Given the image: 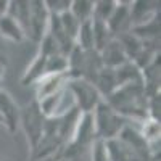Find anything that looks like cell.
I'll return each mask as SVG.
<instances>
[{"label":"cell","mask_w":161,"mask_h":161,"mask_svg":"<svg viewBox=\"0 0 161 161\" xmlns=\"http://www.w3.org/2000/svg\"><path fill=\"white\" fill-rule=\"evenodd\" d=\"M92 32H93V50L95 52H100L110 40L114 39L108 29V26H106V23L103 21L92 19Z\"/></svg>","instance_id":"cell-18"},{"label":"cell","mask_w":161,"mask_h":161,"mask_svg":"<svg viewBox=\"0 0 161 161\" xmlns=\"http://www.w3.org/2000/svg\"><path fill=\"white\" fill-rule=\"evenodd\" d=\"M69 74L68 73H61V74H45L42 76L36 86V100H42L48 95H53L57 92H61L66 89V84L69 80Z\"/></svg>","instance_id":"cell-7"},{"label":"cell","mask_w":161,"mask_h":161,"mask_svg":"<svg viewBox=\"0 0 161 161\" xmlns=\"http://www.w3.org/2000/svg\"><path fill=\"white\" fill-rule=\"evenodd\" d=\"M114 39L121 44V47H123V50H124V53H126V57H127L129 61H134V60L139 57V53L142 52L143 42H142L139 37L134 36L130 31L119 34V36H116Z\"/></svg>","instance_id":"cell-15"},{"label":"cell","mask_w":161,"mask_h":161,"mask_svg":"<svg viewBox=\"0 0 161 161\" xmlns=\"http://www.w3.org/2000/svg\"><path fill=\"white\" fill-rule=\"evenodd\" d=\"M90 148H92L90 161H110V158H108V150H106L105 140L95 139V140H93V143L90 145Z\"/></svg>","instance_id":"cell-24"},{"label":"cell","mask_w":161,"mask_h":161,"mask_svg":"<svg viewBox=\"0 0 161 161\" xmlns=\"http://www.w3.org/2000/svg\"><path fill=\"white\" fill-rule=\"evenodd\" d=\"M61 73H68V57L57 52L47 58L44 76L45 74H61Z\"/></svg>","instance_id":"cell-21"},{"label":"cell","mask_w":161,"mask_h":161,"mask_svg":"<svg viewBox=\"0 0 161 161\" xmlns=\"http://www.w3.org/2000/svg\"><path fill=\"white\" fill-rule=\"evenodd\" d=\"M0 161H2V159H0Z\"/></svg>","instance_id":"cell-31"},{"label":"cell","mask_w":161,"mask_h":161,"mask_svg":"<svg viewBox=\"0 0 161 161\" xmlns=\"http://www.w3.org/2000/svg\"><path fill=\"white\" fill-rule=\"evenodd\" d=\"M0 64L7 66V55L3 53V50H2V48H0Z\"/></svg>","instance_id":"cell-28"},{"label":"cell","mask_w":161,"mask_h":161,"mask_svg":"<svg viewBox=\"0 0 161 161\" xmlns=\"http://www.w3.org/2000/svg\"><path fill=\"white\" fill-rule=\"evenodd\" d=\"M19 126L24 130L29 150L32 153L37 148L40 139H42L44 127H45V118H44L42 111H40V108H39V103L36 100L28 103L24 108H21V111H19Z\"/></svg>","instance_id":"cell-3"},{"label":"cell","mask_w":161,"mask_h":161,"mask_svg":"<svg viewBox=\"0 0 161 161\" xmlns=\"http://www.w3.org/2000/svg\"><path fill=\"white\" fill-rule=\"evenodd\" d=\"M66 93H71L74 106L80 111V114L84 113H92L95 110V106L103 100L100 97L98 90L95 89L92 82L86 79H69L66 84Z\"/></svg>","instance_id":"cell-4"},{"label":"cell","mask_w":161,"mask_h":161,"mask_svg":"<svg viewBox=\"0 0 161 161\" xmlns=\"http://www.w3.org/2000/svg\"><path fill=\"white\" fill-rule=\"evenodd\" d=\"M74 45L79 47L80 50L89 52L93 50V32H92V19L86 21V23H80V28L79 32L76 36L74 40Z\"/></svg>","instance_id":"cell-20"},{"label":"cell","mask_w":161,"mask_h":161,"mask_svg":"<svg viewBox=\"0 0 161 161\" xmlns=\"http://www.w3.org/2000/svg\"><path fill=\"white\" fill-rule=\"evenodd\" d=\"M2 39L11 40V42H23L26 39V34L21 29V26L10 15L0 16V40Z\"/></svg>","instance_id":"cell-13"},{"label":"cell","mask_w":161,"mask_h":161,"mask_svg":"<svg viewBox=\"0 0 161 161\" xmlns=\"http://www.w3.org/2000/svg\"><path fill=\"white\" fill-rule=\"evenodd\" d=\"M7 15H10L15 19L26 34L28 19H29V0H11L8 3V13Z\"/></svg>","instance_id":"cell-16"},{"label":"cell","mask_w":161,"mask_h":161,"mask_svg":"<svg viewBox=\"0 0 161 161\" xmlns=\"http://www.w3.org/2000/svg\"><path fill=\"white\" fill-rule=\"evenodd\" d=\"M105 102L129 123H143L145 119H148V97L142 82L118 87L110 97L105 98Z\"/></svg>","instance_id":"cell-1"},{"label":"cell","mask_w":161,"mask_h":161,"mask_svg":"<svg viewBox=\"0 0 161 161\" xmlns=\"http://www.w3.org/2000/svg\"><path fill=\"white\" fill-rule=\"evenodd\" d=\"M116 3L118 2H114V0H98V2H95V5H93V13H92V19L106 23L108 18L111 16Z\"/></svg>","instance_id":"cell-22"},{"label":"cell","mask_w":161,"mask_h":161,"mask_svg":"<svg viewBox=\"0 0 161 161\" xmlns=\"http://www.w3.org/2000/svg\"><path fill=\"white\" fill-rule=\"evenodd\" d=\"M114 74L118 80V87L126 84H134V82H142V71L132 61H126L124 64L118 66L114 69Z\"/></svg>","instance_id":"cell-14"},{"label":"cell","mask_w":161,"mask_h":161,"mask_svg":"<svg viewBox=\"0 0 161 161\" xmlns=\"http://www.w3.org/2000/svg\"><path fill=\"white\" fill-rule=\"evenodd\" d=\"M110 32L113 34V37L127 32L130 29V16H129V2H118L111 16L106 21Z\"/></svg>","instance_id":"cell-8"},{"label":"cell","mask_w":161,"mask_h":161,"mask_svg":"<svg viewBox=\"0 0 161 161\" xmlns=\"http://www.w3.org/2000/svg\"><path fill=\"white\" fill-rule=\"evenodd\" d=\"M52 161H79V159H76V158H66V156H58V158L52 159Z\"/></svg>","instance_id":"cell-29"},{"label":"cell","mask_w":161,"mask_h":161,"mask_svg":"<svg viewBox=\"0 0 161 161\" xmlns=\"http://www.w3.org/2000/svg\"><path fill=\"white\" fill-rule=\"evenodd\" d=\"M66 95V89L61 90V92H57V93H53V95H48L42 100H36L39 103V108L40 111H42L44 118L45 119H50V118H55L58 116V110H60V106H61V102Z\"/></svg>","instance_id":"cell-17"},{"label":"cell","mask_w":161,"mask_h":161,"mask_svg":"<svg viewBox=\"0 0 161 161\" xmlns=\"http://www.w3.org/2000/svg\"><path fill=\"white\" fill-rule=\"evenodd\" d=\"M50 13L45 7V0H29V19L26 37H31L36 42H40L48 29Z\"/></svg>","instance_id":"cell-5"},{"label":"cell","mask_w":161,"mask_h":161,"mask_svg":"<svg viewBox=\"0 0 161 161\" xmlns=\"http://www.w3.org/2000/svg\"><path fill=\"white\" fill-rule=\"evenodd\" d=\"M19 105L11 97V93L0 87V119H2V126H5L11 134L19 126Z\"/></svg>","instance_id":"cell-6"},{"label":"cell","mask_w":161,"mask_h":161,"mask_svg":"<svg viewBox=\"0 0 161 161\" xmlns=\"http://www.w3.org/2000/svg\"><path fill=\"white\" fill-rule=\"evenodd\" d=\"M98 53H100V58H102V63H103L105 68L116 69L118 66H121V64H124L126 61H129L127 57H126V53H124V50H123V47H121V44L118 42L116 39L110 40V42L106 44Z\"/></svg>","instance_id":"cell-10"},{"label":"cell","mask_w":161,"mask_h":161,"mask_svg":"<svg viewBox=\"0 0 161 161\" xmlns=\"http://www.w3.org/2000/svg\"><path fill=\"white\" fill-rule=\"evenodd\" d=\"M93 86H95V89L98 90L100 97L105 100L106 97H110L111 93L118 89V80H116V74H114V69L111 68H105L97 74V77L93 79Z\"/></svg>","instance_id":"cell-12"},{"label":"cell","mask_w":161,"mask_h":161,"mask_svg":"<svg viewBox=\"0 0 161 161\" xmlns=\"http://www.w3.org/2000/svg\"><path fill=\"white\" fill-rule=\"evenodd\" d=\"M136 37H139L142 42H152L159 40V13L153 15L150 19H147L140 24H136L129 29Z\"/></svg>","instance_id":"cell-11"},{"label":"cell","mask_w":161,"mask_h":161,"mask_svg":"<svg viewBox=\"0 0 161 161\" xmlns=\"http://www.w3.org/2000/svg\"><path fill=\"white\" fill-rule=\"evenodd\" d=\"M92 119H93V129H95V137L105 142L116 139L119 132L129 123L123 116H119L105 100H102L95 106V110L92 111Z\"/></svg>","instance_id":"cell-2"},{"label":"cell","mask_w":161,"mask_h":161,"mask_svg":"<svg viewBox=\"0 0 161 161\" xmlns=\"http://www.w3.org/2000/svg\"><path fill=\"white\" fill-rule=\"evenodd\" d=\"M0 124H2V119H0Z\"/></svg>","instance_id":"cell-30"},{"label":"cell","mask_w":161,"mask_h":161,"mask_svg":"<svg viewBox=\"0 0 161 161\" xmlns=\"http://www.w3.org/2000/svg\"><path fill=\"white\" fill-rule=\"evenodd\" d=\"M45 7L50 15H63V13L69 11L71 8V0H45Z\"/></svg>","instance_id":"cell-25"},{"label":"cell","mask_w":161,"mask_h":161,"mask_svg":"<svg viewBox=\"0 0 161 161\" xmlns=\"http://www.w3.org/2000/svg\"><path fill=\"white\" fill-rule=\"evenodd\" d=\"M5 68L7 66L0 64V87H2V82H3V77H5Z\"/></svg>","instance_id":"cell-27"},{"label":"cell","mask_w":161,"mask_h":161,"mask_svg":"<svg viewBox=\"0 0 161 161\" xmlns=\"http://www.w3.org/2000/svg\"><path fill=\"white\" fill-rule=\"evenodd\" d=\"M93 5H95L93 0H71L69 13L79 23H86V21L92 19Z\"/></svg>","instance_id":"cell-19"},{"label":"cell","mask_w":161,"mask_h":161,"mask_svg":"<svg viewBox=\"0 0 161 161\" xmlns=\"http://www.w3.org/2000/svg\"><path fill=\"white\" fill-rule=\"evenodd\" d=\"M58 18H60V23H61V28L64 29L66 34H68V37L74 42L76 36H77V32H79V28H80V23L71 15L69 11L63 13V15H60Z\"/></svg>","instance_id":"cell-23"},{"label":"cell","mask_w":161,"mask_h":161,"mask_svg":"<svg viewBox=\"0 0 161 161\" xmlns=\"http://www.w3.org/2000/svg\"><path fill=\"white\" fill-rule=\"evenodd\" d=\"M8 0H0V16H3L8 13Z\"/></svg>","instance_id":"cell-26"},{"label":"cell","mask_w":161,"mask_h":161,"mask_svg":"<svg viewBox=\"0 0 161 161\" xmlns=\"http://www.w3.org/2000/svg\"><path fill=\"white\" fill-rule=\"evenodd\" d=\"M159 13V2H148V0H136L129 2V16H130V28L150 19L153 15Z\"/></svg>","instance_id":"cell-9"}]
</instances>
